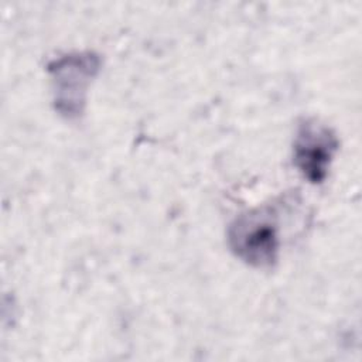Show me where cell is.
Listing matches in <instances>:
<instances>
[{
  "instance_id": "cell-1",
  "label": "cell",
  "mask_w": 362,
  "mask_h": 362,
  "mask_svg": "<svg viewBox=\"0 0 362 362\" xmlns=\"http://www.w3.org/2000/svg\"><path fill=\"white\" fill-rule=\"evenodd\" d=\"M230 250L249 266L272 267L280 249L279 226L272 208L263 206L240 214L228 228Z\"/></svg>"
},
{
  "instance_id": "cell-2",
  "label": "cell",
  "mask_w": 362,
  "mask_h": 362,
  "mask_svg": "<svg viewBox=\"0 0 362 362\" xmlns=\"http://www.w3.org/2000/svg\"><path fill=\"white\" fill-rule=\"evenodd\" d=\"M100 66V58L90 52H74L54 59L48 72L54 86L55 109L65 117H78L85 106L88 85Z\"/></svg>"
},
{
  "instance_id": "cell-3",
  "label": "cell",
  "mask_w": 362,
  "mask_h": 362,
  "mask_svg": "<svg viewBox=\"0 0 362 362\" xmlns=\"http://www.w3.org/2000/svg\"><path fill=\"white\" fill-rule=\"evenodd\" d=\"M339 141L331 127L315 119H307L298 124L293 143V161L301 175L321 184L329 171Z\"/></svg>"
}]
</instances>
